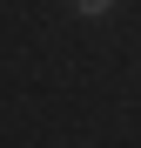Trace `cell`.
Here are the masks:
<instances>
[{
    "label": "cell",
    "instance_id": "cell-1",
    "mask_svg": "<svg viewBox=\"0 0 141 148\" xmlns=\"http://www.w3.org/2000/svg\"><path fill=\"white\" fill-rule=\"evenodd\" d=\"M74 14H81V20H108V14H114V0H74Z\"/></svg>",
    "mask_w": 141,
    "mask_h": 148
}]
</instances>
